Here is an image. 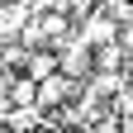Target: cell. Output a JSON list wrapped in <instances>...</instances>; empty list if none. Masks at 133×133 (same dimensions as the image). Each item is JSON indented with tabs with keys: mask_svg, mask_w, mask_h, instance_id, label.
Listing matches in <instances>:
<instances>
[{
	"mask_svg": "<svg viewBox=\"0 0 133 133\" xmlns=\"http://www.w3.org/2000/svg\"><path fill=\"white\" fill-rule=\"evenodd\" d=\"M76 38L90 48V52H100V48H114L124 38V29L109 19V14H100V10H90V14H81V29H76Z\"/></svg>",
	"mask_w": 133,
	"mask_h": 133,
	"instance_id": "1",
	"label": "cell"
},
{
	"mask_svg": "<svg viewBox=\"0 0 133 133\" xmlns=\"http://www.w3.org/2000/svg\"><path fill=\"white\" fill-rule=\"evenodd\" d=\"M10 105H38V81L14 76V81H10Z\"/></svg>",
	"mask_w": 133,
	"mask_h": 133,
	"instance_id": "3",
	"label": "cell"
},
{
	"mask_svg": "<svg viewBox=\"0 0 133 133\" xmlns=\"http://www.w3.org/2000/svg\"><path fill=\"white\" fill-rule=\"evenodd\" d=\"M95 66H100V71H119V66H124V48L119 43H114V48H100V52H95Z\"/></svg>",
	"mask_w": 133,
	"mask_h": 133,
	"instance_id": "4",
	"label": "cell"
},
{
	"mask_svg": "<svg viewBox=\"0 0 133 133\" xmlns=\"http://www.w3.org/2000/svg\"><path fill=\"white\" fill-rule=\"evenodd\" d=\"M128 76H133V66H128Z\"/></svg>",
	"mask_w": 133,
	"mask_h": 133,
	"instance_id": "6",
	"label": "cell"
},
{
	"mask_svg": "<svg viewBox=\"0 0 133 133\" xmlns=\"http://www.w3.org/2000/svg\"><path fill=\"white\" fill-rule=\"evenodd\" d=\"M57 5H66V0H29V10H38V14H57Z\"/></svg>",
	"mask_w": 133,
	"mask_h": 133,
	"instance_id": "5",
	"label": "cell"
},
{
	"mask_svg": "<svg viewBox=\"0 0 133 133\" xmlns=\"http://www.w3.org/2000/svg\"><path fill=\"white\" fill-rule=\"evenodd\" d=\"M71 95H76V81L57 71L52 81H43V86H38V109H52V105L62 109V105H66V100H71Z\"/></svg>",
	"mask_w": 133,
	"mask_h": 133,
	"instance_id": "2",
	"label": "cell"
}]
</instances>
